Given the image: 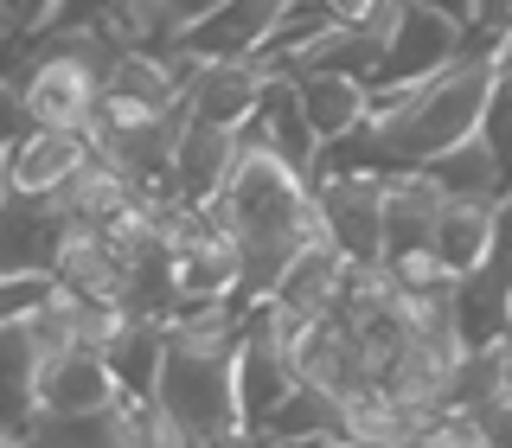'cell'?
<instances>
[{
    "label": "cell",
    "instance_id": "e575fe53",
    "mask_svg": "<svg viewBox=\"0 0 512 448\" xmlns=\"http://www.w3.org/2000/svg\"><path fill=\"white\" fill-rule=\"evenodd\" d=\"M340 448H365V442H340Z\"/></svg>",
    "mask_w": 512,
    "mask_h": 448
},
{
    "label": "cell",
    "instance_id": "603a6c76",
    "mask_svg": "<svg viewBox=\"0 0 512 448\" xmlns=\"http://www.w3.org/2000/svg\"><path fill=\"white\" fill-rule=\"evenodd\" d=\"M404 448H487V436H480V416L468 404H455V410H442L423 436H410Z\"/></svg>",
    "mask_w": 512,
    "mask_h": 448
},
{
    "label": "cell",
    "instance_id": "9a60e30c",
    "mask_svg": "<svg viewBox=\"0 0 512 448\" xmlns=\"http://www.w3.org/2000/svg\"><path fill=\"white\" fill-rule=\"evenodd\" d=\"M52 212L64 224H84V231H109L122 212H135V186H128V173H116L103 154H90L84 167L52 192Z\"/></svg>",
    "mask_w": 512,
    "mask_h": 448
},
{
    "label": "cell",
    "instance_id": "5b68a950",
    "mask_svg": "<svg viewBox=\"0 0 512 448\" xmlns=\"http://www.w3.org/2000/svg\"><path fill=\"white\" fill-rule=\"evenodd\" d=\"M237 141H244V148H269L276 160H288L295 173H308V180H314V167H320V135H314V122H308L301 84L288 71H263V103H256L250 128H237Z\"/></svg>",
    "mask_w": 512,
    "mask_h": 448
},
{
    "label": "cell",
    "instance_id": "2e32d148",
    "mask_svg": "<svg viewBox=\"0 0 512 448\" xmlns=\"http://www.w3.org/2000/svg\"><path fill=\"white\" fill-rule=\"evenodd\" d=\"M116 372H109L103 352H64L39 372V410L45 416H90L116 404Z\"/></svg>",
    "mask_w": 512,
    "mask_h": 448
},
{
    "label": "cell",
    "instance_id": "4fadbf2b",
    "mask_svg": "<svg viewBox=\"0 0 512 448\" xmlns=\"http://www.w3.org/2000/svg\"><path fill=\"white\" fill-rule=\"evenodd\" d=\"M256 103H263V64L256 58H224L205 64L186 90V116L212 122V128H250Z\"/></svg>",
    "mask_w": 512,
    "mask_h": 448
},
{
    "label": "cell",
    "instance_id": "cb8c5ba5",
    "mask_svg": "<svg viewBox=\"0 0 512 448\" xmlns=\"http://www.w3.org/2000/svg\"><path fill=\"white\" fill-rule=\"evenodd\" d=\"M480 141L512 167V58H500V84L487 96V122H480Z\"/></svg>",
    "mask_w": 512,
    "mask_h": 448
},
{
    "label": "cell",
    "instance_id": "836d02e7",
    "mask_svg": "<svg viewBox=\"0 0 512 448\" xmlns=\"http://www.w3.org/2000/svg\"><path fill=\"white\" fill-rule=\"evenodd\" d=\"M500 20V0H480V26H493Z\"/></svg>",
    "mask_w": 512,
    "mask_h": 448
},
{
    "label": "cell",
    "instance_id": "e0dca14e",
    "mask_svg": "<svg viewBox=\"0 0 512 448\" xmlns=\"http://www.w3.org/2000/svg\"><path fill=\"white\" fill-rule=\"evenodd\" d=\"M39 346H32L26 320L0 327V442H20V429L39 416Z\"/></svg>",
    "mask_w": 512,
    "mask_h": 448
},
{
    "label": "cell",
    "instance_id": "ac0fdd59",
    "mask_svg": "<svg viewBox=\"0 0 512 448\" xmlns=\"http://www.w3.org/2000/svg\"><path fill=\"white\" fill-rule=\"evenodd\" d=\"M429 180H436L448 199H468V205H512V167L500 154L487 148V141H468V148H455V154H442L436 167H423Z\"/></svg>",
    "mask_w": 512,
    "mask_h": 448
},
{
    "label": "cell",
    "instance_id": "277c9868",
    "mask_svg": "<svg viewBox=\"0 0 512 448\" xmlns=\"http://www.w3.org/2000/svg\"><path fill=\"white\" fill-rule=\"evenodd\" d=\"M327 244L352 263H384V173H327L314 180Z\"/></svg>",
    "mask_w": 512,
    "mask_h": 448
},
{
    "label": "cell",
    "instance_id": "4316f807",
    "mask_svg": "<svg viewBox=\"0 0 512 448\" xmlns=\"http://www.w3.org/2000/svg\"><path fill=\"white\" fill-rule=\"evenodd\" d=\"M26 128H32V122H26V103H20V84L0 71V148H13Z\"/></svg>",
    "mask_w": 512,
    "mask_h": 448
},
{
    "label": "cell",
    "instance_id": "d4e9b609",
    "mask_svg": "<svg viewBox=\"0 0 512 448\" xmlns=\"http://www.w3.org/2000/svg\"><path fill=\"white\" fill-rule=\"evenodd\" d=\"M45 295H52V276H13V282H0V327L26 320Z\"/></svg>",
    "mask_w": 512,
    "mask_h": 448
},
{
    "label": "cell",
    "instance_id": "3957f363",
    "mask_svg": "<svg viewBox=\"0 0 512 448\" xmlns=\"http://www.w3.org/2000/svg\"><path fill=\"white\" fill-rule=\"evenodd\" d=\"M20 103H26V122L32 128H71V135H90L96 103H103V71H90L84 58L26 52Z\"/></svg>",
    "mask_w": 512,
    "mask_h": 448
},
{
    "label": "cell",
    "instance_id": "9c48e42d",
    "mask_svg": "<svg viewBox=\"0 0 512 448\" xmlns=\"http://www.w3.org/2000/svg\"><path fill=\"white\" fill-rule=\"evenodd\" d=\"M237 160H244V141L237 128H212V122H186L180 148H173V186H180L186 205H218L224 186H231Z\"/></svg>",
    "mask_w": 512,
    "mask_h": 448
},
{
    "label": "cell",
    "instance_id": "6da1fadb",
    "mask_svg": "<svg viewBox=\"0 0 512 448\" xmlns=\"http://www.w3.org/2000/svg\"><path fill=\"white\" fill-rule=\"evenodd\" d=\"M154 404L180 436H244V410H237V352H199L167 340Z\"/></svg>",
    "mask_w": 512,
    "mask_h": 448
},
{
    "label": "cell",
    "instance_id": "f1b7e54d",
    "mask_svg": "<svg viewBox=\"0 0 512 448\" xmlns=\"http://www.w3.org/2000/svg\"><path fill=\"white\" fill-rule=\"evenodd\" d=\"M327 13L340 26H378L384 13H397V0H327Z\"/></svg>",
    "mask_w": 512,
    "mask_h": 448
},
{
    "label": "cell",
    "instance_id": "484cf974",
    "mask_svg": "<svg viewBox=\"0 0 512 448\" xmlns=\"http://www.w3.org/2000/svg\"><path fill=\"white\" fill-rule=\"evenodd\" d=\"M58 13V0H7V26H13V45H32L45 32V20Z\"/></svg>",
    "mask_w": 512,
    "mask_h": 448
},
{
    "label": "cell",
    "instance_id": "30bf717a",
    "mask_svg": "<svg viewBox=\"0 0 512 448\" xmlns=\"http://www.w3.org/2000/svg\"><path fill=\"white\" fill-rule=\"evenodd\" d=\"M506 244V218L500 205H468V199H448L442 218H436V237H429V250H436V263L448 269L455 282L480 276V269L493 263V250Z\"/></svg>",
    "mask_w": 512,
    "mask_h": 448
},
{
    "label": "cell",
    "instance_id": "d590c367",
    "mask_svg": "<svg viewBox=\"0 0 512 448\" xmlns=\"http://www.w3.org/2000/svg\"><path fill=\"white\" fill-rule=\"evenodd\" d=\"M506 237H512V224H506Z\"/></svg>",
    "mask_w": 512,
    "mask_h": 448
},
{
    "label": "cell",
    "instance_id": "4dcf8cb0",
    "mask_svg": "<svg viewBox=\"0 0 512 448\" xmlns=\"http://www.w3.org/2000/svg\"><path fill=\"white\" fill-rule=\"evenodd\" d=\"M404 7H436V13H448V20H461V26H480V0H404Z\"/></svg>",
    "mask_w": 512,
    "mask_h": 448
},
{
    "label": "cell",
    "instance_id": "7402d4cb",
    "mask_svg": "<svg viewBox=\"0 0 512 448\" xmlns=\"http://www.w3.org/2000/svg\"><path fill=\"white\" fill-rule=\"evenodd\" d=\"M391 276H397V288L404 295H455V276L436 263V250H410V256H391Z\"/></svg>",
    "mask_w": 512,
    "mask_h": 448
},
{
    "label": "cell",
    "instance_id": "1f68e13d",
    "mask_svg": "<svg viewBox=\"0 0 512 448\" xmlns=\"http://www.w3.org/2000/svg\"><path fill=\"white\" fill-rule=\"evenodd\" d=\"M493 397L512 404V346H500V391H493Z\"/></svg>",
    "mask_w": 512,
    "mask_h": 448
},
{
    "label": "cell",
    "instance_id": "5bb4252c",
    "mask_svg": "<svg viewBox=\"0 0 512 448\" xmlns=\"http://www.w3.org/2000/svg\"><path fill=\"white\" fill-rule=\"evenodd\" d=\"M448 192L429 173H384V263L410 250H429Z\"/></svg>",
    "mask_w": 512,
    "mask_h": 448
},
{
    "label": "cell",
    "instance_id": "ba28073f",
    "mask_svg": "<svg viewBox=\"0 0 512 448\" xmlns=\"http://www.w3.org/2000/svg\"><path fill=\"white\" fill-rule=\"evenodd\" d=\"M52 282L71 288V295H84V301H128L122 250L109 244L103 231H84V224H64V237L52 250Z\"/></svg>",
    "mask_w": 512,
    "mask_h": 448
},
{
    "label": "cell",
    "instance_id": "d6a6232c",
    "mask_svg": "<svg viewBox=\"0 0 512 448\" xmlns=\"http://www.w3.org/2000/svg\"><path fill=\"white\" fill-rule=\"evenodd\" d=\"M13 199V160H7V148H0V205Z\"/></svg>",
    "mask_w": 512,
    "mask_h": 448
},
{
    "label": "cell",
    "instance_id": "8992f818",
    "mask_svg": "<svg viewBox=\"0 0 512 448\" xmlns=\"http://www.w3.org/2000/svg\"><path fill=\"white\" fill-rule=\"evenodd\" d=\"M288 0H224L212 20H199L192 32H180V52L199 64H224V58H263L276 39Z\"/></svg>",
    "mask_w": 512,
    "mask_h": 448
},
{
    "label": "cell",
    "instance_id": "8d00e7d4",
    "mask_svg": "<svg viewBox=\"0 0 512 448\" xmlns=\"http://www.w3.org/2000/svg\"><path fill=\"white\" fill-rule=\"evenodd\" d=\"M0 448H13V442H0Z\"/></svg>",
    "mask_w": 512,
    "mask_h": 448
},
{
    "label": "cell",
    "instance_id": "83f0119b",
    "mask_svg": "<svg viewBox=\"0 0 512 448\" xmlns=\"http://www.w3.org/2000/svg\"><path fill=\"white\" fill-rule=\"evenodd\" d=\"M480 416V436H487V448H512V404H500V397H487V404H468Z\"/></svg>",
    "mask_w": 512,
    "mask_h": 448
},
{
    "label": "cell",
    "instance_id": "7c38bea8",
    "mask_svg": "<svg viewBox=\"0 0 512 448\" xmlns=\"http://www.w3.org/2000/svg\"><path fill=\"white\" fill-rule=\"evenodd\" d=\"M90 154H96L90 135H71V128H26V135L7 148L13 192H20V199H52V192L71 180Z\"/></svg>",
    "mask_w": 512,
    "mask_h": 448
},
{
    "label": "cell",
    "instance_id": "f546056e",
    "mask_svg": "<svg viewBox=\"0 0 512 448\" xmlns=\"http://www.w3.org/2000/svg\"><path fill=\"white\" fill-rule=\"evenodd\" d=\"M218 7H224V0H173V26H180V32H192L199 20H212ZM173 45H180V39H173Z\"/></svg>",
    "mask_w": 512,
    "mask_h": 448
},
{
    "label": "cell",
    "instance_id": "d6986e66",
    "mask_svg": "<svg viewBox=\"0 0 512 448\" xmlns=\"http://www.w3.org/2000/svg\"><path fill=\"white\" fill-rule=\"evenodd\" d=\"M244 436H263L269 448H320V442H346L340 429V397L314 391V384H295V397L269 416L263 429H244Z\"/></svg>",
    "mask_w": 512,
    "mask_h": 448
},
{
    "label": "cell",
    "instance_id": "44dd1931",
    "mask_svg": "<svg viewBox=\"0 0 512 448\" xmlns=\"http://www.w3.org/2000/svg\"><path fill=\"white\" fill-rule=\"evenodd\" d=\"M109 372H116V391L122 397H154L160 391V365H167V320H148L135 314L122 327V340L103 352Z\"/></svg>",
    "mask_w": 512,
    "mask_h": 448
},
{
    "label": "cell",
    "instance_id": "8fae6325",
    "mask_svg": "<svg viewBox=\"0 0 512 448\" xmlns=\"http://www.w3.org/2000/svg\"><path fill=\"white\" fill-rule=\"evenodd\" d=\"M58 237H64V218L52 212V199H20V192H13V199L0 205V282L52 276Z\"/></svg>",
    "mask_w": 512,
    "mask_h": 448
},
{
    "label": "cell",
    "instance_id": "52a82bcc",
    "mask_svg": "<svg viewBox=\"0 0 512 448\" xmlns=\"http://www.w3.org/2000/svg\"><path fill=\"white\" fill-rule=\"evenodd\" d=\"M346 282H352V256H340L333 244H308V250H295V263L282 269L269 301L314 327V320H333L346 308Z\"/></svg>",
    "mask_w": 512,
    "mask_h": 448
},
{
    "label": "cell",
    "instance_id": "7a4b0ae2",
    "mask_svg": "<svg viewBox=\"0 0 512 448\" xmlns=\"http://www.w3.org/2000/svg\"><path fill=\"white\" fill-rule=\"evenodd\" d=\"M461 52H468V26L461 20H448L436 7H404L391 39H384V64L372 90H416L429 77H442L448 64H461Z\"/></svg>",
    "mask_w": 512,
    "mask_h": 448
},
{
    "label": "cell",
    "instance_id": "ffe728a7",
    "mask_svg": "<svg viewBox=\"0 0 512 448\" xmlns=\"http://www.w3.org/2000/svg\"><path fill=\"white\" fill-rule=\"evenodd\" d=\"M295 84H301V103H308V122H314L320 148H333V141H346V135L365 128V103H372L365 84L327 77V71H308V77H295Z\"/></svg>",
    "mask_w": 512,
    "mask_h": 448
}]
</instances>
